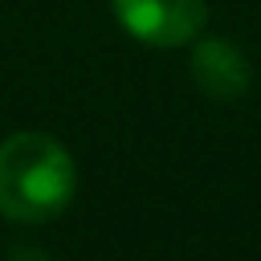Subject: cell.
<instances>
[{"mask_svg": "<svg viewBox=\"0 0 261 261\" xmlns=\"http://www.w3.org/2000/svg\"><path fill=\"white\" fill-rule=\"evenodd\" d=\"M79 190L72 150L50 133H11L0 143V215L40 225L58 218Z\"/></svg>", "mask_w": 261, "mask_h": 261, "instance_id": "cell-1", "label": "cell"}, {"mask_svg": "<svg viewBox=\"0 0 261 261\" xmlns=\"http://www.w3.org/2000/svg\"><path fill=\"white\" fill-rule=\"evenodd\" d=\"M193 86L211 100H240L250 90V61L247 54L222 36H197L190 50Z\"/></svg>", "mask_w": 261, "mask_h": 261, "instance_id": "cell-3", "label": "cell"}, {"mask_svg": "<svg viewBox=\"0 0 261 261\" xmlns=\"http://www.w3.org/2000/svg\"><path fill=\"white\" fill-rule=\"evenodd\" d=\"M118 25L150 47H186L204 33L207 0H111Z\"/></svg>", "mask_w": 261, "mask_h": 261, "instance_id": "cell-2", "label": "cell"}]
</instances>
